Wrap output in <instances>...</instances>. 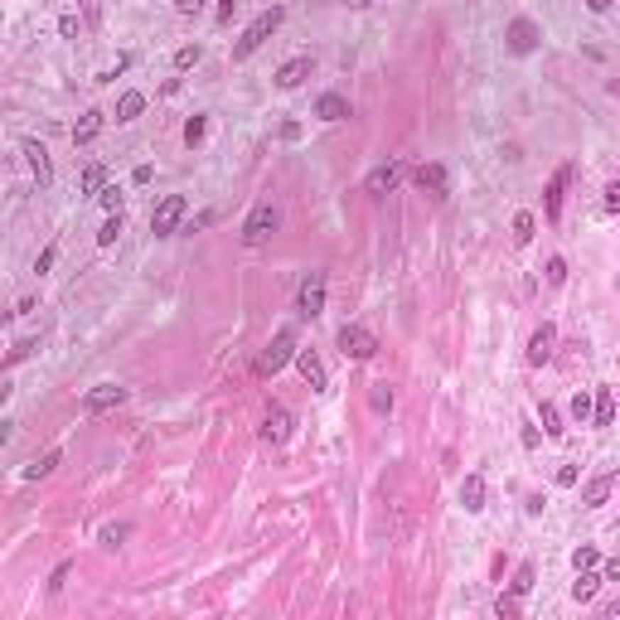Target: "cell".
I'll use <instances>...</instances> for the list:
<instances>
[{
  "label": "cell",
  "mask_w": 620,
  "mask_h": 620,
  "mask_svg": "<svg viewBox=\"0 0 620 620\" xmlns=\"http://www.w3.org/2000/svg\"><path fill=\"white\" fill-rule=\"evenodd\" d=\"M281 20H286V10H281V5L262 10V15H257V20H252V25L243 29V39L233 44V58H238V63H243V58H252V54H257V49H262V44L271 39V34L281 29Z\"/></svg>",
  "instance_id": "1"
},
{
  "label": "cell",
  "mask_w": 620,
  "mask_h": 620,
  "mask_svg": "<svg viewBox=\"0 0 620 620\" xmlns=\"http://www.w3.org/2000/svg\"><path fill=\"white\" fill-rule=\"evenodd\" d=\"M291 359H296V330H276V339H271L267 349H262V359H257V374L262 378L281 374Z\"/></svg>",
  "instance_id": "2"
},
{
  "label": "cell",
  "mask_w": 620,
  "mask_h": 620,
  "mask_svg": "<svg viewBox=\"0 0 620 620\" xmlns=\"http://www.w3.org/2000/svg\"><path fill=\"white\" fill-rule=\"evenodd\" d=\"M185 209H189L185 194H165L161 204L151 209V233H156V238H170V233L185 223Z\"/></svg>",
  "instance_id": "3"
},
{
  "label": "cell",
  "mask_w": 620,
  "mask_h": 620,
  "mask_svg": "<svg viewBox=\"0 0 620 620\" xmlns=\"http://www.w3.org/2000/svg\"><path fill=\"white\" fill-rule=\"evenodd\" d=\"M276 223H281V218H276V209H271V204H257V209L247 214V223H243V243L247 247L267 243L271 233H276Z\"/></svg>",
  "instance_id": "4"
},
{
  "label": "cell",
  "mask_w": 620,
  "mask_h": 620,
  "mask_svg": "<svg viewBox=\"0 0 620 620\" xmlns=\"http://www.w3.org/2000/svg\"><path fill=\"white\" fill-rule=\"evenodd\" d=\"M374 349H378V339L364 325H344V330H339V354H344V359H359V364H364V359H374Z\"/></svg>",
  "instance_id": "5"
},
{
  "label": "cell",
  "mask_w": 620,
  "mask_h": 620,
  "mask_svg": "<svg viewBox=\"0 0 620 620\" xmlns=\"http://www.w3.org/2000/svg\"><path fill=\"white\" fill-rule=\"evenodd\" d=\"M538 25L528 20V15H518V20H509V29H504V44H509V54H533L538 49Z\"/></svg>",
  "instance_id": "6"
},
{
  "label": "cell",
  "mask_w": 620,
  "mask_h": 620,
  "mask_svg": "<svg viewBox=\"0 0 620 620\" xmlns=\"http://www.w3.org/2000/svg\"><path fill=\"white\" fill-rule=\"evenodd\" d=\"M296 310L305 320H315L325 310V271H310L305 281H300V296H296Z\"/></svg>",
  "instance_id": "7"
},
{
  "label": "cell",
  "mask_w": 620,
  "mask_h": 620,
  "mask_svg": "<svg viewBox=\"0 0 620 620\" xmlns=\"http://www.w3.org/2000/svg\"><path fill=\"white\" fill-rule=\"evenodd\" d=\"M310 73H315V58H310V54H296V58H286V63L276 68V87H286V92H291V87H300Z\"/></svg>",
  "instance_id": "8"
},
{
  "label": "cell",
  "mask_w": 620,
  "mask_h": 620,
  "mask_svg": "<svg viewBox=\"0 0 620 620\" xmlns=\"http://www.w3.org/2000/svg\"><path fill=\"white\" fill-rule=\"evenodd\" d=\"M126 403V388H116V383H102V388H92L87 398H82V412L87 417H97V412H107V407H121Z\"/></svg>",
  "instance_id": "9"
},
{
  "label": "cell",
  "mask_w": 620,
  "mask_h": 620,
  "mask_svg": "<svg viewBox=\"0 0 620 620\" xmlns=\"http://www.w3.org/2000/svg\"><path fill=\"white\" fill-rule=\"evenodd\" d=\"M20 151H25V161H29V170H34V180H39V185H49V180H54V170H49V151H44V141L25 136V141H20Z\"/></svg>",
  "instance_id": "10"
},
{
  "label": "cell",
  "mask_w": 620,
  "mask_h": 620,
  "mask_svg": "<svg viewBox=\"0 0 620 620\" xmlns=\"http://www.w3.org/2000/svg\"><path fill=\"white\" fill-rule=\"evenodd\" d=\"M417 189L432 194V199H446V165H436V161L417 165Z\"/></svg>",
  "instance_id": "11"
},
{
  "label": "cell",
  "mask_w": 620,
  "mask_h": 620,
  "mask_svg": "<svg viewBox=\"0 0 620 620\" xmlns=\"http://www.w3.org/2000/svg\"><path fill=\"white\" fill-rule=\"evenodd\" d=\"M296 369H300V378H305L315 393H325L330 378H325V364H320V354H315V349H296Z\"/></svg>",
  "instance_id": "12"
},
{
  "label": "cell",
  "mask_w": 620,
  "mask_h": 620,
  "mask_svg": "<svg viewBox=\"0 0 620 620\" xmlns=\"http://www.w3.org/2000/svg\"><path fill=\"white\" fill-rule=\"evenodd\" d=\"M567 180H572V165H562L558 175H553V185H548V194H543V214L558 223V214H562V189H567Z\"/></svg>",
  "instance_id": "13"
},
{
  "label": "cell",
  "mask_w": 620,
  "mask_h": 620,
  "mask_svg": "<svg viewBox=\"0 0 620 620\" xmlns=\"http://www.w3.org/2000/svg\"><path fill=\"white\" fill-rule=\"evenodd\" d=\"M553 339H558V330H553V325H538L533 339H528V364H548V359H553Z\"/></svg>",
  "instance_id": "14"
},
{
  "label": "cell",
  "mask_w": 620,
  "mask_h": 620,
  "mask_svg": "<svg viewBox=\"0 0 620 620\" xmlns=\"http://www.w3.org/2000/svg\"><path fill=\"white\" fill-rule=\"evenodd\" d=\"M592 422L596 427H611V422H616V393H611L606 383L596 388V398H592Z\"/></svg>",
  "instance_id": "15"
},
{
  "label": "cell",
  "mask_w": 620,
  "mask_h": 620,
  "mask_svg": "<svg viewBox=\"0 0 620 620\" xmlns=\"http://www.w3.org/2000/svg\"><path fill=\"white\" fill-rule=\"evenodd\" d=\"M398 185H403V165H378L369 175V194H393Z\"/></svg>",
  "instance_id": "16"
},
{
  "label": "cell",
  "mask_w": 620,
  "mask_h": 620,
  "mask_svg": "<svg viewBox=\"0 0 620 620\" xmlns=\"http://www.w3.org/2000/svg\"><path fill=\"white\" fill-rule=\"evenodd\" d=\"M611 489H616V475H611V470H606V475H596L592 485L582 489V504H587V509H601V504H606V499H611Z\"/></svg>",
  "instance_id": "17"
},
{
  "label": "cell",
  "mask_w": 620,
  "mask_h": 620,
  "mask_svg": "<svg viewBox=\"0 0 620 620\" xmlns=\"http://www.w3.org/2000/svg\"><path fill=\"white\" fill-rule=\"evenodd\" d=\"M460 504H465V513L485 509V480H480V475H465V480H460Z\"/></svg>",
  "instance_id": "18"
},
{
  "label": "cell",
  "mask_w": 620,
  "mask_h": 620,
  "mask_svg": "<svg viewBox=\"0 0 620 620\" xmlns=\"http://www.w3.org/2000/svg\"><path fill=\"white\" fill-rule=\"evenodd\" d=\"M315 116H320V121H344V116H349V102H344L339 92H325V97H315Z\"/></svg>",
  "instance_id": "19"
},
{
  "label": "cell",
  "mask_w": 620,
  "mask_h": 620,
  "mask_svg": "<svg viewBox=\"0 0 620 620\" xmlns=\"http://www.w3.org/2000/svg\"><path fill=\"white\" fill-rule=\"evenodd\" d=\"M262 436H267V441H286V436H291V412H286V407H271L267 422H262Z\"/></svg>",
  "instance_id": "20"
},
{
  "label": "cell",
  "mask_w": 620,
  "mask_h": 620,
  "mask_svg": "<svg viewBox=\"0 0 620 620\" xmlns=\"http://www.w3.org/2000/svg\"><path fill=\"white\" fill-rule=\"evenodd\" d=\"M596 592H601V572H596V567H582L577 582H572V596H577V601H592Z\"/></svg>",
  "instance_id": "21"
},
{
  "label": "cell",
  "mask_w": 620,
  "mask_h": 620,
  "mask_svg": "<svg viewBox=\"0 0 620 620\" xmlns=\"http://www.w3.org/2000/svg\"><path fill=\"white\" fill-rule=\"evenodd\" d=\"M146 112V92H121L116 97V121H136Z\"/></svg>",
  "instance_id": "22"
},
{
  "label": "cell",
  "mask_w": 620,
  "mask_h": 620,
  "mask_svg": "<svg viewBox=\"0 0 620 620\" xmlns=\"http://www.w3.org/2000/svg\"><path fill=\"white\" fill-rule=\"evenodd\" d=\"M97 131H102V112H82V121L73 126V146H87Z\"/></svg>",
  "instance_id": "23"
},
{
  "label": "cell",
  "mask_w": 620,
  "mask_h": 620,
  "mask_svg": "<svg viewBox=\"0 0 620 620\" xmlns=\"http://www.w3.org/2000/svg\"><path fill=\"white\" fill-rule=\"evenodd\" d=\"M58 460H63L58 451H44L39 460H29V465H25V480H44V475H54V465H58Z\"/></svg>",
  "instance_id": "24"
},
{
  "label": "cell",
  "mask_w": 620,
  "mask_h": 620,
  "mask_svg": "<svg viewBox=\"0 0 620 620\" xmlns=\"http://www.w3.org/2000/svg\"><path fill=\"white\" fill-rule=\"evenodd\" d=\"M107 185V165H87V170H82V194H87V199H97V189Z\"/></svg>",
  "instance_id": "25"
},
{
  "label": "cell",
  "mask_w": 620,
  "mask_h": 620,
  "mask_svg": "<svg viewBox=\"0 0 620 620\" xmlns=\"http://www.w3.org/2000/svg\"><path fill=\"white\" fill-rule=\"evenodd\" d=\"M533 228H538V223H533V214H513V243H518V247L533 243Z\"/></svg>",
  "instance_id": "26"
},
{
  "label": "cell",
  "mask_w": 620,
  "mask_h": 620,
  "mask_svg": "<svg viewBox=\"0 0 620 620\" xmlns=\"http://www.w3.org/2000/svg\"><path fill=\"white\" fill-rule=\"evenodd\" d=\"M116 238H121V214H107V223L97 228V247H112Z\"/></svg>",
  "instance_id": "27"
},
{
  "label": "cell",
  "mask_w": 620,
  "mask_h": 620,
  "mask_svg": "<svg viewBox=\"0 0 620 620\" xmlns=\"http://www.w3.org/2000/svg\"><path fill=\"white\" fill-rule=\"evenodd\" d=\"M538 417H543V432H548V436H562V417H558V407H553V403H543Z\"/></svg>",
  "instance_id": "28"
},
{
  "label": "cell",
  "mask_w": 620,
  "mask_h": 620,
  "mask_svg": "<svg viewBox=\"0 0 620 620\" xmlns=\"http://www.w3.org/2000/svg\"><path fill=\"white\" fill-rule=\"evenodd\" d=\"M204 131H209V116H189V121H185V146H199Z\"/></svg>",
  "instance_id": "29"
},
{
  "label": "cell",
  "mask_w": 620,
  "mask_h": 620,
  "mask_svg": "<svg viewBox=\"0 0 620 620\" xmlns=\"http://www.w3.org/2000/svg\"><path fill=\"white\" fill-rule=\"evenodd\" d=\"M97 204H102L107 214H121V189H116V185H102V189H97Z\"/></svg>",
  "instance_id": "30"
},
{
  "label": "cell",
  "mask_w": 620,
  "mask_h": 620,
  "mask_svg": "<svg viewBox=\"0 0 620 620\" xmlns=\"http://www.w3.org/2000/svg\"><path fill=\"white\" fill-rule=\"evenodd\" d=\"M126 538H131V528H126V523H107V528H102V548H121Z\"/></svg>",
  "instance_id": "31"
},
{
  "label": "cell",
  "mask_w": 620,
  "mask_h": 620,
  "mask_svg": "<svg viewBox=\"0 0 620 620\" xmlns=\"http://www.w3.org/2000/svg\"><path fill=\"white\" fill-rule=\"evenodd\" d=\"M199 58H204V49H199V44H185V49H175V68L185 73V68H194V63H199Z\"/></svg>",
  "instance_id": "32"
},
{
  "label": "cell",
  "mask_w": 620,
  "mask_h": 620,
  "mask_svg": "<svg viewBox=\"0 0 620 620\" xmlns=\"http://www.w3.org/2000/svg\"><path fill=\"white\" fill-rule=\"evenodd\" d=\"M572 417H577V427L592 422V393H577V398H572Z\"/></svg>",
  "instance_id": "33"
},
{
  "label": "cell",
  "mask_w": 620,
  "mask_h": 620,
  "mask_svg": "<svg viewBox=\"0 0 620 620\" xmlns=\"http://www.w3.org/2000/svg\"><path fill=\"white\" fill-rule=\"evenodd\" d=\"M509 587H513V596H528V587H533V567L523 562L518 572H513V582H509Z\"/></svg>",
  "instance_id": "34"
},
{
  "label": "cell",
  "mask_w": 620,
  "mask_h": 620,
  "mask_svg": "<svg viewBox=\"0 0 620 620\" xmlns=\"http://www.w3.org/2000/svg\"><path fill=\"white\" fill-rule=\"evenodd\" d=\"M39 349V339H20V344H15V349L5 354V369H10V364H20V359H29V354Z\"/></svg>",
  "instance_id": "35"
},
{
  "label": "cell",
  "mask_w": 620,
  "mask_h": 620,
  "mask_svg": "<svg viewBox=\"0 0 620 620\" xmlns=\"http://www.w3.org/2000/svg\"><path fill=\"white\" fill-rule=\"evenodd\" d=\"M572 567H577V572H582V567H601V553H596V548H577V553H572Z\"/></svg>",
  "instance_id": "36"
},
{
  "label": "cell",
  "mask_w": 620,
  "mask_h": 620,
  "mask_svg": "<svg viewBox=\"0 0 620 620\" xmlns=\"http://www.w3.org/2000/svg\"><path fill=\"white\" fill-rule=\"evenodd\" d=\"M78 5H82V20H87V29L102 25V0H78Z\"/></svg>",
  "instance_id": "37"
},
{
  "label": "cell",
  "mask_w": 620,
  "mask_h": 620,
  "mask_svg": "<svg viewBox=\"0 0 620 620\" xmlns=\"http://www.w3.org/2000/svg\"><path fill=\"white\" fill-rule=\"evenodd\" d=\"M68 572H73V562H58V567H54V577H49V596H58V592H63Z\"/></svg>",
  "instance_id": "38"
},
{
  "label": "cell",
  "mask_w": 620,
  "mask_h": 620,
  "mask_svg": "<svg viewBox=\"0 0 620 620\" xmlns=\"http://www.w3.org/2000/svg\"><path fill=\"white\" fill-rule=\"evenodd\" d=\"M548 281H553V286H562V281H567V262H562V257H548Z\"/></svg>",
  "instance_id": "39"
},
{
  "label": "cell",
  "mask_w": 620,
  "mask_h": 620,
  "mask_svg": "<svg viewBox=\"0 0 620 620\" xmlns=\"http://www.w3.org/2000/svg\"><path fill=\"white\" fill-rule=\"evenodd\" d=\"M54 257H58V247H44V252H39V257H34V271H39V276H44V271L54 267Z\"/></svg>",
  "instance_id": "40"
},
{
  "label": "cell",
  "mask_w": 620,
  "mask_h": 620,
  "mask_svg": "<svg viewBox=\"0 0 620 620\" xmlns=\"http://www.w3.org/2000/svg\"><path fill=\"white\" fill-rule=\"evenodd\" d=\"M374 407H378V412H388V407H393V393H388V383H378V388H374Z\"/></svg>",
  "instance_id": "41"
},
{
  "label": "cell",
  "mask_w": 620,
  "mask_h": 620,
  "mask_svg": "<svg viewBox=\"0 0 620 620\" xmlns=\"http://www.w3.org/2000/svg\"><path fill=\"white\" fill-rule=\"evenodd\" d=\"M58 34H63V39H78V15H63V20H58Z\"/></svg>",
  "instance_id": "42"
},
{
  "label": "cell",
  "mask_w": 620,
  "mask_h": 620,
  "mask_svg": "<svg viewBox=\"0 0 620 620\" xmlns=\"http://www.w3.org/2000/svg\"><path fill=\"white\" fill-rule=\"evenodd\" d=\"M558 485H562V489L577 485V465H562V470H558Z\"/></svg>",
  "instance_id": "43"
},
{
  "label": "cell",
  "mask_w": 620,
  "mask_h": 620,
  "mask_svg": "<svg viewBox=\"0 0 620 620\" xmlns=\"http://www.w3.org/2000/svg\"><path fill=\"white\" fill-rule=\"evenodd\" d=\"M233 10H238V0H218V25H228V20H233Z\"/></svg>",
  "instance_id": "44"
},
{
  "label": "cell",
  "mask_w": 620,
  "mask_h": 620,
  "mask_svg": "<svg viewBox=\"0 0 620 620\" xmlns=\"http://www.w3.org/2000/svg\"><path fill=\"white\" fill-rule=\"evenodd\" d=\"M175 10H180V15H199V10H204V0H175Z\"/></svg>",
  "instance_id": "45"
},
{
  "label": "cell",
  "mask_w": 620,
  "mask_h": 620,
  "mask_svg": "<svg viewBox=\"0 0 620 620\" xmlns=\"http://www.w3.org/2000/svg\"><path fill=\"white\" fill-rule=\"evenodd\" d=\"M606 209H611V214L620 209V185H606Z\"/></svg>",
  "instance_id": "46"
},
{
  "label": "cell",
  "mask_w": 620,
  "mask_h": 620,
  "mask_svg": "<svg viewBox=\"0 0 620 620\" xmlns=\"http://www.w3.org/2000/svg\"><path fill=\"white\" fill-rule=\"evenodd\" d=\"M151 175H156V170H151V165H136V175H131V185H151Z\"/></svg>",
  "instance_id": "47"
},
{
  "label": "cell",
  "mask_w": 620,
  "mask_h": 620,
  "mask_svg": "<svg viewBox=\"0 0 620 620\" xmlns=\"http://www.w3.org/2000/svg\"><path fill=\"white\" fill-rule=\"evenodd\" d=\"M10 436H15V422H0V451L10 446Z\"/></svg>",
  "instance_id": "48"
},
{
  "label": "cell",
  "mask_w": 620,
  "mask_h": 620,
  "mask_svg": "<svg viewBox=\"0 0 620 620\" xmlns=\"http://www.w3.org/2000/svg\"><path fill=\"white\" fill-rule=\"evenodd\" d=\"M587 10H596V15H606V10H611V0H587Z\"/></svg>",
  "instance_id": "49"
},
{
  "label": "cell",
  "mask_w": 620,
  "mask_h": 620,
  "mask_svg": "<svg viewBox=\"0 0 620 620\" xmlns=\"http://www.w3.org/2000/svg\"><path fill=\"white\" fill-rule=\"evenodd\" d=\"M10 393H15V388H10V383H0V407L10 403Z\"/></svg>",
  "instance_id": "50"
},
{
  "label": "cell",
  "mask_w": 620,
  "mask_h": 620,
  "mask_svg": "<svg viewBox=\"0 0 620 620\" xmlns=\"http://www.w3.org/2000/svg\"><path fill=\"white\" fill-rule=\"evenodd\" d=\"M344 5H354V10H364V5H369V0H344Z\"/></svg>",
  "instance_id": "51"
}]
</instances>
